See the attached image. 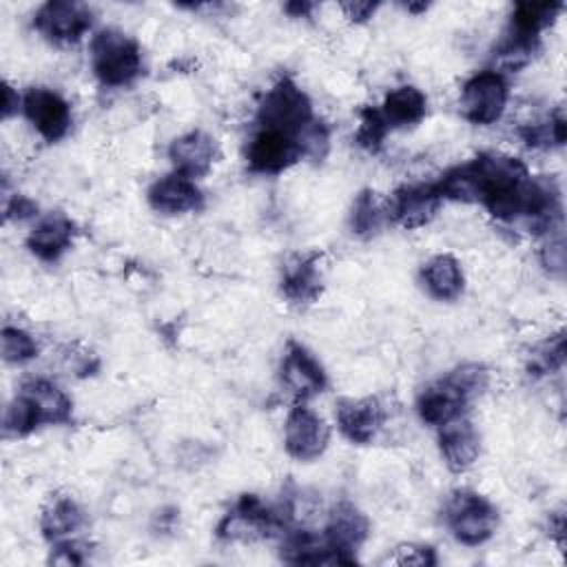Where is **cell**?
Listing matches in <instances>:
<instances>
[{
    "label": "cell",
    "mask_w": 567,
    "mask_h": 567,
    "mask_svg": "<svg viewBox=\"0 0 567 567\" xmlns=\"http://www.w3.org/2000/svg\"><path fill=\"white\" fill-rule=\"evenodd\" d=\"M91 69L104 86H126L142 73V51L117 29H102L91 40Z\"/></svg>",
    "instance_id": "cell-1"
},
{
    "label": "cell",
    "mask_w": 567,
    "mask_h": 567,
    "mask_svg": "<svg viewBox=\"0 0 567 567\" xmlns=\"http://www.w3.org/2000/svg\"><path fill=\"white\" fill-rule=\"evenodd\" d=\"M312 120L310 97L290 78L275 82L257 109V122L261 128L279 131L295 140Z\"/></svg>",
    "instance_id": "cell-2"
},
{
    "label": "cell",
    "mask_w": 567,
    "mask_h": 567,
    "mask_svg": "<svg viewBox=\"0 0 567 567\" xmlns=\"http://www.w3.org/2000/svg\"><path fill=\"white\" fill-rule=\"evenodd\" d=\"M445 523L458 543L476 547L494 536L498 525V512L478 492L458 489L447 501Z\"/></svg>",
    "instance_id": "cell-3"
},
{
    "label": "cell",
    "mask_w": 567,
    "mask_h": 567,
    "mask_svg": "<svg viewBox=\"0 0 567 567\" xmlns=\"http://www.w3.org/2000/svg\"><path fill=\"white\" fill-rule=\"evenodd\" d=\"M509 100V86L501 71L483 69L474 73L461 89V113L467 122L489 126L505 113Z\"/></svg>",
    "instance_id": "cell-4"
},
{
    "label": "cell",
    "mask_w": 567,
    "mask_h": 567,
    "mask_svg": "<svg viewBox=\"0 0 567 567\" xmlns=\"http://www.w3.org/2000/svg\"><path fill=\"white\" fill-rule=\"evenodd\" d=\"M281 520L255 494H244L235 507L219 520L217 536L221 540H259L277 534Z\"/></svg>",
    "instance_id": "cell-5"
},
{
    "label": "cell",
    "mask_w": 567,
    "mask_h": 567,
    "mask_svg": "<svg viewBox=\"0 0 567 567\" xmlns=\"http://www.w3.org/2000/svg\"><path fill=\"white\" fill-rule=\"evenodd\" d=\"M91 22L93 11L71 0H49L33 16V27L55 44L78 42L91 29Z\"/></svg>",
    "instance_id": "cell-6"
},
{
    "label": "cell",
    "mask_w": 567,
    "mask_h": 567,
    "mask_svg": "<svg viewBox=\"0 0 567 567\" xmlns=\"http://www.w3.org/2000/svg\"><path fill=\"white\" fill-rule=\"evenodd\" d=\"M330 430L326 421L299 401L286 416L284 445L286 452L297 461H312L328 447Z\"/></svg>",
    "instance_id": "cell-7"
},
{
    "label": "cell",
    "mask_w": 567,
    "mask_h": 567,
    "mask_svg": "<svg viewBox=\"0 0 567 567\" xmlns=\"http://www.w3.org/2000/svg\"><path fill=\"white\" fill-rule=\"evenodd\" d=\"M22 111L29 124L47 142L62 140L71 128V120H73L71 106L60 93L51 89H44V86L29 89L22 97Z\"/></svg>",
    "instance_id": "cell-8"
},
{
    "label": "cell",
    "mask_w": 567,
    "mask_h": 567,
    "mask_svg": "<svg viewBox=\"0 0 567 567\" xmlns=\"http://www.w3.org/2000/svg\"><path fill=\"white\" fill-rule=\"evenodd\" d=\"M303 157L299 142L292 135L261 128L252 135L246 148V162L250 171L264 175H277L290 168Z\"/></svg>",
    "instance_id": "cell-9"
},
{
    "label": "cell",
    "mask_w": 567,
    "mask_h": 567,
    "mask_svg": "<svg viewBox=\"0 0 567 567\" xmlns=\"http://www.w3.org/2000/svg\"><path fill=\"white\" fill-rule=\"evenodd\" d=\"M281 383L297 401H306L319 394L328 379L321 363L301 343L290 341L281 359Z\"/></svg>",
    "instance_id": "cell-10"
},
{
    "label": "cell",
    "mask_w": 567,
    "mask_h": 567,
    "mask_svg": "<svg viewBox=\"0 0 567 567\" xmlns=\"http://www.w3.org/2000/svg\"><path fill=\"white\" fill-rule=\"evenodd\" d=\"M441 193L434 184H405L394 190L390 202V217L401 228H421L430 224L441 206Z\"/></svg>",
    "instance_id": "cell-11"
},
{
    "label": "cell",
    "mask_w": 567,
    "mask_h": 567,
    "mask_svg": "<svg viewBox=\"0 0 567 567\" xmlns=\"http://www.w3.org/2000/svg\"><path fill=\"white\" fill-rule=\"evenodd\" d=\"M368 532H370V523H368L365 514L359 507H354L352 503L343 501V503L334 505V509L330 512L328 525L323 529V538L350 565V563H354V551L365 543Z\"/></svg>",
    "instance_id": "cell-12"
},
{
    "label": "cell",
    "mask_w": 567,
    "mask_h": 567,
    "mask_svg": "<svg viewBox=\"0 0 567 567\" xmlns=\"http://www.w3.org/2000/svg\"><path fill=\"white\" fill-rule=\"evenodd\" d=\"M323 288L321 257L317 252H297L284 261L281 292L292 303H312Z\"/></svg>",
    "instance_id": "cell-13"
},
{
    "label": "cell",
    "mask_w": 567,
    "mask_h": 567,
    "mask_svg": "<svg viewBox=\"0 0 567 567\" xmlns=\"http://www.w3.org/2000/svg\"><path fill=\"white\" fill-rule=\"evenodd\" d=\"M168 157L175 166V173L195 179L213 168L215 159L219 157V148L215 137H210L208 133L190 131L171 142Z\"/></svg>",
    "instance_id": "cell-14"
},
{
    "label": "cell",
    "mask_w": 567,
    "mask_h": 567,
    "mask_svg": "<svg viewBox=\"0 0 567 567\" xmlns=\"http://www.w3.org/2000/svg\"><path fill=\"white\" fill-rule=\"evenodd\" d=\"M383 421H385L383 405L372 396L343 399L337 405V425L341 434L352 443H359V445L370 443L383 427Z\"/></svg>",
    "instance_id": "cell-15"
},
{
    "label": "cell",
    "mask_w": 567,
    "mask_h": 567,
    "mask_svg": "<svg viewBox=\"0 0 567 567\" xmlns=\"http://www.w3.org/2000/svg\"><path fill=\"white\" fill-rule=\"evenodd\" d=\"M148 204L157 213L182 215V213L199 210L204 206V195L197 188L195 179L179 173H171L151 184Z\"/></svg>",
    "instance_id": "cell-16"
},
{
    "label": "cell",
    "mask_w": 567,
    "mask_h": 567,
    "mask_svg": "<svg viewBox=\"0 0 567 567\" xmlns=\"http://www.w3.org/2000/svg\"><path fill=\"white\" fill-rule=\"evenodd\" d=\"M439 430V447L445 465L456 474L470 470L481 452V439L472 421H467L465 416H456Z\"/></svg>",
    "instance_id": "cell-17"
},
{
    "label": "cell",
    "mask_w": 567,
    "mask_h": 567,
    "mask_svg": "<svg viewBox=\"0 0 567 567\" xmlns=\"http://www.w3.org/2000/svg\"><path fill=\"white\" fill-rule=\"evenodd\" d=\"M467 403L470 401L463 396V392L445 377L443 381H439L421 392V396L416 401V410L425 423L441 427L447 421L463 416Z\"/></svg>",
    "instance_id": "cell-18"
},
{
    "label": "cell",
    "mask_w": 567,
    "mask_h": 567,
    "mask_svg": "<svg viewBox=\"0 0 567 567\" xmlns=\"http://www.w3.org/2000/svg\"><path fill=\"white\" fill-rule=\"evenodd\" d=\"M73 233L75 230L71 219H66L64 215H51L29 233L27 246L35 257L44 261H55L71 248Z\"/></svg>",
    "instance_id": "cell-19"
},
{
    "label": "cell",
    "mask_w": 567,
    "mask_h": 567,
    "mask_svg": "<svg viewBox=\"0 0 567 567\" xmlns=\"http://www.w3.org/2000/svg\"><path fill=\"white\" fill-rule=\"evenodd\" d=\"M427 292L439 301H452L463 292V270L452 255H434L421 268Z\"/></svg>",
    "instance_id": "cell-20"
},
{
    "label": "cell",
    "mask_w": 567,
    "mask_h": 567,
    "mask_svg": "<svg viewBox=\"0 0 567 567\" xmlns=\"http://www.w3.org/2000/svg\"><path fill=\"white\" fill-rule=\"evenodd\" d=\"M20 392L29 396L42 425H60L71 421V399L55 383L47 379H31L22 385Z\"/></svg>",
    "instance_id": "cell-21"
},
{
    "label": "cell",
    "mask_w": 567,
    "mask_h": 567,
    "mask_svg": "<svg viewBox=\"0 0 567 567\" xmlns=\"http://www.w3.org/2000/svg\"><path fill=\"white\" fill-rule=\"evenodd\" d=\"M427 113V97L421 89L412 84H403L392 89L381 106V115L388 126H414Z\"/></svg>",
    "instance_id": "cell-22"
},
{
    "label": "cell",
    "mask_w": 567,
    "mask_h": 567,
    "mask_svg": "<svg viewBox=\"0 0 567 567\" xmlns=\"http://www.w3.org/2000/svg\"><path fill=\"white\" fill-rule=\"evenodd\" d=\"M84 523V512L69 496H55L40 514V529L47 540L60 543L75 534Z\"/></svg>",
    "instance_id": "cell-23"
},
{
    "label": "cell",
    "mask_w": 567,
    "mask_h": 567,
    "mask_svg": "<svg viewBox=\"0 0 567 567\" xmlns=\"http://www.w3.org/2000/svg\"><path fill=\"white\" fill-rule=\"evenodd\" d=\"M560 9L563 4L558 2H520L512 11L507 33L529 42H538V33L554 22Z\"/></svg>",
    "instance_id": "cell-24"
},
{
    "label": "cell",
    "mask_w": 567,
    "mask_h": 567,
    "mask_svg": "<svg viewBox=\"0 0 567 567\" xmlns=\"http://www.w3.org/2000/svg\"><path fill=\"white\" fill-rule=\"evenodd\" d=\"M520 137L527 146L532 148H551V146H563L567 137V124L563 109H556L549 113L545 120L527 124L520 128Z\"/></svg>",
    "instance_id": "cell-25"
},
{
    "label": "cell",
    "mask_w": 567,
    "mask_h": 567,
    "mask_svg": "<svg viewBox=\"0 0 567 567\" xmlns=\"http://www.w3.org/2000/svg\"><path fill=\"white\" fill-rule=\"evenodd\" d=\"M383 206L377 197L374 190H361L359 197L354 199L352 215H350V226L352 233L359 237H372L379 233L383 224Z\"/></svg>",
    "instance_id": "cell-26"
},
{
    "label": "cell",
    "mask_w": 567,
    "mask_h": 567,
    "mask_svg": "<svg viewBox=\"0 0 567 567\" xmlns=\"http://www.w3.org/2000/svg\"><path fill=\"white\" fill-rule=\"evenodd\" d=\"M565 363V337L563 332L540 341L536 348H532L527 359L529 374H551L560 370Z\"/></svg>",
    "instance_id": "cell-27"
},
{
    "label": "cell",
    "mask_w": 567,
    "mask_h": 567,
    "mask_svg": "<svg viewBox=\"0 0 567 567\" xmlns=\"http://www.w3.org/2000/svg\"><path fill=\"white\" fill-rule=\"evenodd\" d=\"M0 343H2V359L7 363L20 365V363H27L33 357H38L35 339L18 326H4Z\"/></svg>",
    "instance_id": "cell-28"
},
{
    "label": "cell",
    "mask_w": 567,
    "mask_h": 567,
    "mask_svg": "<svg viewBox=\"0 0 567 567\" xmlns=\"http://www.w3.org/2000/svg\"><path fill=\"white\" fill-rule=\"evenodd\" d=\"M38 425H42L38 410L33 408V403L29 401L27 394L18 392L4 412V432L24 436V434L33 432Z\"/></svg>",
    "instance_id": "cell-29"
},
{
    "label": "cell",
    "mask_w": 567,
    "mask_h": 567,
    "mask_svg": "<svg viewBox=\"0 0 567 567\" xmlns=\"http://www.w3.org/2000/svg\"><path fill=\"white\" fill-rule=\"evenodd\" d=\"M388 122L383 120L381 111L372 109V106H365L361 109L359 113V126H357V144L370 153H377L385 140V133H388Z\"/></svg>",
    "instance_id": "cell-30"
},
{
    "label": "cell",
    "mask_w": 567,
    "mask_h": 567,
    "mask_svg": "<svg viewBox=\"0 0 567 567\" xmlns=\"http://www.w3.org/2000/svg\"><path fill=\"white\" fill-rule=\"evenodd\" d=\"M447 379L463 392L467 401L481 396L489 383V372L481 363H463L447 374Z\"/></svg>",
    "instance_id": "cell-31"
},
{
    "label": "cell",
    "mask_w": 567,
    "mask_h": 567,
    "mask_svg": "<svg viewBox=\"0 0 567 567\" xmlns=\"http://www.w3.org/2000/svg\"><path fill=\"white\" fill-rule=\"evenodd\" d=\"M89 558V545L80 540H60L51 551V563L55 565H82Z\"/></svg>",
    "instance_id": "cell-32"
},
{
    "label": "cell",
    "mask_w": 567,
    "mask_h": 567,
    "mask_svg": "<svg viewBox=\"0 0 567 567\" xmlns=\"http://www.w3.org/2000/svg\"><path fill=\"white\" fill-rule=\"evenodd\" d=\"M392 563L408 565V567H425V565H434L436 556H434L432 547L410 543V545L396 547V554L392 556Z\"/></svg>",
    "instance_id": "cell-33"
},
{
    "label": "cell",
    "mask_w": 567,
    "mask_h": 567,
    "mask_svg": "<svg viewBox=\"0 0 567 567\" xmlns=\"http://www.w3.org/2000/svg\"><path fill=\"white\" fill-rule=\"evenodd\" d=\"M543 266L549 272H563L565 270V239H563V230L554 228V235H549L547 244L543 246Z\"/></svg>",
    "instance_id": "cell-34"
},
{
    "label": "cell",
    "mask_w": 567,
    "mask_h": 567,
    "mask_svg": "<svg viewBox=\"0 0 567 567\" xmlns=\"http://www.w3.org/2000/svg\"><path fill=\"white\" fill-rule=\"evenodd\" d=\"M38 213V206L31 202V199H27V197H22V195H16L11 202H7V206H4V217L7 219H27V217H31V215H35Z\"/></svg>",
    "instance_id": "cell-35"
},
{
    "label": "cell",
    "mask_w": 567,
    "mask_h": 567,
    "mask_svg": "<svg viewBox=\"0 0 567 567\" xmlns=\"http://www.w3.org/2000/svg\"><path fill=\"white\" fill-rule=\"evenodd\" d=\"M374 9H377L374 2H346V4H343L346 16H348L350 20H354V22H363V20L372 18Z\"/></svg>",
    "instance_id": "cell-36"
},
{
    "label": "cell",
    "mask_w": 567,
    "mask_h": 567,
    "mask_svg": "<svg viewBox=\"0 0 567 567\" xmlns=\"http://www.w3.org/2000/svg\"><path fill=\"white\" fill-rule=\"evenodd\" d=\"M20 104H22V97L18 95V91L9 82H4L2 84V117L4 120L11 117L20 109Z\"/></svg>",
    "instance_id": "cell-37"
},
{
    "label": "cell",
    "mask_w": 567,
    "mask_h": 567,
    "mask_svg": "<svg viewBox=\"0 0 567 567\" xmlns=\"http://www.w3.org/2000/svg\"><path fill=\"white\" fill-rule=\"evenodd\" d=\"M310 9H312V4H308V2H295V4H286V11H288V13H295L297 18H299V16H306Z\"/></svg>",
    "instance_id": "cell-38"
}]
</instances>
